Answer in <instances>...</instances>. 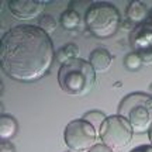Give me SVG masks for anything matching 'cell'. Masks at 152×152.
Instances as JSON below:
<instances>
[{"label": "cell", "instance_id": "obj_20", "mask_svg": "<svg viewBox=\"0 0 152 152\" xmlns=\"http://www.w3.org/2000/svg\"><path fill=\"white\" fill-rule=\"evenodd\" d=\"M130 152H152V145H140Z\"/></svg>", "mask_w": 152, "mask_h": 152}, {"label": "cell", "instance_id": "obj_5", "mask_svg": "<svg viewBox=\"0 0 152 152\" xmlns=\"http://www.w3.org/2000/svg\"><path fill=\"white\" fill-rule=\"evenodd\" d=\"M132 128L130 123L121 115H109L99 130L102 144L111 149H123L132 140Z\"/></svg>", "mask_w": 152, "mask_h": 152}, {"label": "cell", "instance_id": "obj_7", "mask_svg": "<svg viewBox=\"0 0 152 152\" xmlns=\"http://www.w3.org/2000/svg\"><path fill=\"white\" fill-rule=\"evenodd\" d=\"M48 1L42 0H10L7 6L13 16L18 20H31L41 14Z\"/></svg>", "mask_w": 152, "mask_h": 152}, {"label": "cell", "instance_id": "obj_18", "mask_svg": "<svg viewBox=\"0 0 152 152\" xmlns=\"http://www.w3.org/2000/svg\"><path fill=\"white\" fill-rule=\"evenodd\" d=\"M0 152H16V147L10 141L0 142Z\"/></svg>", "mask_w": 152, "mask_h": 152}, {"label": "cell", "instance_id": "obj_17", "mask_svg": "<svg viewBox=\"0 0 152 152\" xmlns=\"http://www.w3.org/2000/svg\"><path fill=\"white\" fill-rule=\"evenodd\" d=\"M138 54L141 56L142 65H152V49H147V51H142Z\"/></svg>", "mask_w": 152, "mask_h": 152}, {"label": "cell", "instance_id": "obj_6", "mask_svg": "<svg viewBox=\"0 0 152 152\" xmlns=\"http://www.w3.org/2000/svg\"><path fill=\"white\" fill-rule=\"evenodd\" d=\"M96 140L97 130L83 118L72 120L64 132V141L72 152H87L96 145Z\"/></svg>", "mask_w": 152, "mask_h": 152}, {"label": "cell", "instance_id": "obj_19", "mask_svg": "<svg viewBox=\"0 0 152 152\" xmlns=\"http://www.w3.org/2000/svg\"><path fill=\"white\" fill-rule=\"evenodd\" d=\"M87 152H114L111 148H109L104 144H96L94 147H92Z\"/></svg>", "mask_w": 152, "mask_h": 152}, {"label": "cell", "instance_id": "obj_14", "mask_svg": "<svg viewBox=\"0 0 152 152\" xmlns=\"http://www.w3.org/2000/svg\"><path fill=\"white\" fill-rule=\"evenodd\" d=\"M83 120H86L87 123H90V124L96 128V130H100V127L102 124L104 123V120L107 118L106 117V114L102 113V111H97V110H92V111H87V113L83 114Z\"/></svg>", "mask_w": 152, "mask_h": 152}, {"label": "cell", "instance_id": "obj_23", "mask_svg": "<svg viewBox=\"0 0 152 152\" xmlns=\"http://www.w3.org/2000/svg\"><path fill=\"white\" fill-rule=\"evenodd\" d=\"M149 92H151V94H152V83L149 85Z\"/></svg>", "mask_w": 152, "mask_h": 152}, {"label": "cell", "instance_id": "obj_4", "mask_svg": "<svg viewBox=\"0 0 152 152\" xmlns=\"http://www.w3.org/2000/svg\"><path fill=\"white\" fill-rule=\"evenodd\" d=\"M118 115L130 123L134 134L148 132L152 125V94L142 92L127 94L120 102Z\"/></svg>", "mask_w": 152, "mask_h": 152}, {"label": "cell", "instance_id": "obj_13", "mask_svg": "<svg viewBox=\"0 0 152 152\" xmlns=\"http://www.w3.org/2000/svg\"><path fill=\"white\" fill-rule=\"evenodd\" d=\"M77 55H79V47L76 44H66L65 47L58 49V52L55 54V59L58 61L61 65H64L69 61L76 59Z\"/></svg>", "mask_w": 152, "mask_h": 152}, {"label": "cell", "instance_id": "obj_16", "mask_svg": "<svg viewBox=\"0 0 152 152\" xmlns=\"http://www.w3.org/2000/svg\"><path fill=\"white\" fill-rule=\"evenodd\" d=\"M38 27L41 28L44 33H47L49 35V34H52L56 30V20L52 16L45 14V16H42L38 20Z\"/></svg>", "mask_w": 152, "mask_h": 152}, {"label": "cell", "instance_id": "obj_1", "mask_svg": "<svg viewBox=\"0 0 152 152\" xmlns=\"http://www.w3.org/2000/svg\"><path fill=\"white\" fill-rule=\"evenodd\" d=\"M55 54L49 35L34 24L11 27L0 39L1 71L23 83L42 79L52 68Z\"/></svg>", "mask_w": 152, "mask_h": 152}, {"label": "cell", "instance_id": "obj_10", "mask_svg": "<svg viewBox=\"0 0 152 152\" xmlns=\"http://www.w3.org/2000/svg\"><path fill=\"white\" fill-rule=\"evenodd\" d=\"M125 14H127V20H130L134 26H140V24H142V23H145L148 20L149 11H148L144 1L132 0L127 7Z\"/></svg>", "mask_w": 152, "mask_h": 152}, {"label": "cell", "instance_id": "obj_9", "mask_svg": "<svg viewBox=\"0 0 152 152\" xmlns=\"http://www.w3.org/2000/svg\"><path fill=\"white\" fill-rule=\"evenodd\" d=\"M89 62L94 72H100L103 73L110 68L111 62H113V56L106 48H96L90 52L89 56Z\"/></svg>", "mask_w": 152, "mask_h": 152}, {"label": "cell", "instance_id": "obj_2", "mask_svg": "<svg viewBox=\"0 0 152 152\" xmlns=\"http://www.w3.org/2000/svg\"><path fill=\"white\" fill-rule=\"evenodd\" d=\"M58 83L68 94L86 96L96 85V72L89 61L76 58L61 65L58 71Z\"/></svg>", "mask_w": 152, "mask_h": 152}, {"label": "cell", "instance_id": "obj_15", "mask_svg": "<svg viewBox=\"0 0 152 152\" xmlns=\"http://www.w3.org/2000/svg\"><path fill=\"white\" fill-rule=\"evenodd\" d=\"M124 66L125 69H128L130 72H137L142 66L141 56L138 52H130L125 55L124 58Z\"/></svg>", "mask_w": 152, "mask_h": 152}, {"label": "cell", "instance_id": "obj_12", "mask_svg": "<svg viewBox=\"0 0 152 152\" xmlns=\"http://www.w3.org/2000/svg\"><path fill=\"white\" fill-rule=\"evenodd\" d=\"M61 27L66 31H73L82 24V17L75 9H68L61 14Z\"/></svg>", "mask_w": 152, "mask_h": 152}, {"label": "cell", "instance_id": "obj_24", "mask_svg": "<svg viewBox=\"0 0 152 152\" xmlns=\"http://www.w3.org/2000/svg\"><path fill=\"white\" fill-rule=\"evenodd\" d=\"M66 152H72V151H66Z\"/></svg>", "mask_w": 152, "mask_h": 152}, {"label": "cell", "instance_id": "obj_22", "mask_svg": "<svg viewBox=\"0 0 152 152\" xmlns=\"http://www.w3.org/2000/svg\"><path fill=\"white\" fill-rule=\"evenodd\" d=\"M147 21L152 24V9H151V11H149V16H148V20H147Z\"/></svg>", "mask_w": 152, "mask_h": 152}, {"label": "cell", "instance_id": "obj_11", "mask_svg": "<svg viewBox=\"0 0 152 152\" xmlns=\"http://www.w3.org/2000/svg\"><path fill=\"white\" fill-rule=\"evenodd\" d=\"M18 124L14 117L9 114H1L0 117V140L1 141H9L17 134Z\"/></svg>", "mask_w": 152, "mask_h": 152}, {"label": "cell", "instance_id": "obj_8", "mask_svg": "<svg viewBox=\"0 0 152 152\" xmlns=\"http://www.w3.org/2000/svg\"><path fill=\"white\" fill-rule=\"evenodd\" d=\"M130 44L134 52H142L147 49H152V24L151 23H142L130 34Z\"/></svg>", "mask_w": 152, "mask_h": 152}, {"label": "cell", "instance_id": "obj_3", "mask_svg": "<svg viewBox=\"0 0 152 152\" xmlns=\"http://www.w3.org/2000/svg\"><path fill=\"white\" fill-rule=\"evenodd\" d=\"M85 27L94 38H111L121 27V16L118 9L106 1L93 3L85 13Z\"/></svg>", "mask_w": 152, "mask_h": 152}, {"label": "cell", "instance_id": "obj_21", "mask_svg": "<svg viewBox=\"0 0 152 152\" xmlns=\"http://www.w3.org/2000/svg\"><path fill=\"white\" fill-rule=\"evenodd\" d=\"M148 137H149V141H151V145H152V125L149 128V131H148Z\"/></svg>", "mask_w": 152, "mask_h": 152}]
</instances>
